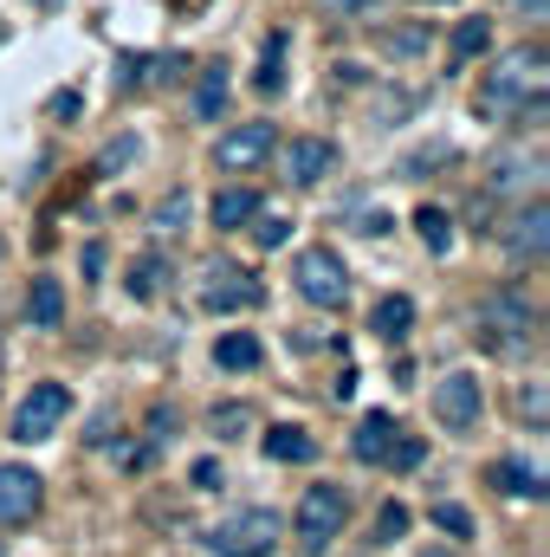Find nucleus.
Listing matches in <instances>:
<instances>
[{
  "mask_svg": "<svg viewBox=\"0 0 550 557\" xmlns=\"http://www.w3.org/2000/svg\"><path fill=\"white\" fill-rule=\"evenodd\" d=\"M486 46H492V20H460V26H453V46H447V59L460 65V59H479Z\"/></svg>",
  "mask_w": 550,
  "mask_h": 557,
  "instance_id": "4be33fe9",
  "label": "nucleus"
},
{
  "mask_svg": "<svg viewBox=\"0 0 550 557\" xmlns=\"http://www.w3.org/2000/svg\"><path fill=\"white\" fill-rule=\"evenodd\" d=\"M486 480H492L499 493H512V499H538V493H545V480H538L525 460H492V473H486Z\"/></svg>",
  "mask_w": 550,
  "mask_h": 557,
  "instance_id": "a211bd4d",
  "label": "nucleus"
},
{
  "mask_svg": "<svg viewBox=\"0 0 550 557\" xmlns=\"http://www.w3.org/2000/svg\"><path fill=\"white\" fill-rule=\"evenodd\" d=\"M46 111H52V117H78V111H85V98H78V91H59Z\"/></svg>",
  "mask_w": 550,
  "mask_h": 557,
  "instance_id": "f704fd0d",
  "label": "nucleus"
},
{
  "mask_svg": "<svg viewBox=\"0 0 550 557\" xmlns=\"http://www.w3.org/2000/svg\"><path fill=\"white\" fill-rule=\"evenodd\" d=\"M285 539V519L266 512V506H253V512H234L221 532H214V552L221 557H266Z\"/></svg>",
  "mask_w": 550,
  "mask_h": 557,
  "instance_id": "20e7f679",
  "label": "nucleus"
},
{
  "mask_svg": "<svg viewBox=\"0 0 550 557\" xmlns=\"http://www.w3.org/2000/svg\"><path fill=\"white\" fill-rule=\"evenodd\" d=\"M434 525H440V532H453V539H473V512H466V506H453V499H440V506H434Z\"/></svg>",
  "mask_w": 550,
  "mask_h": 557,
  "instance_id": "cd10ccee",
  "label": "nucleus"
},
{
  "mask_svg": "<svg viewBox=\"0 0 550 557\" xmlns=\"http://www.w3.org/2000/svg\"><path fill=\"white\" fill-rule=\"evenodd\" d=\"M396 434H402L396 416H383V409H376V416H363V421H357V460H383Z\"/></svg>",
  "mask_w": 550,
  "mask_h": 557,
  "instance_id": "f3484780",
  "label": "nucleus"
},
{
  "mask_svg": "<svg viewBox=\"0 0 550 557\" xmlns=\"http://www.w3.org/2000/svg\"><path fill=\"white\" fill-rule=\"evenodd\" d=\"M492 324L505 331V344H525V337L538 331V311H532V298L512 285V292H499V298H492Z\"/></svg>",
  "mask_w": 550,
  "mask_h": 557,
  "instance_id": "f8f14e48",
  "label": "nucleus"
},
{
  "mask_svg": "<svg viewBox=\"0 0 550 557\" xmlns=\"http://www.w3.org/2000/svg\"><path fill=\"white\" fill-rule=\"evenodd\" d=\"M208 428H214L221 441H240V434H253V409H247V403H214V409H208Z\"/></svg>",
  "mask_w": 550,
  "mask_h": 557,
  "instance_id": "5701e85b",
  "label": "nucleus"
},
{
  "mask_svg": "<svg viewBox=\"0 0 550 557\" xmlns=\"http://www.w3.org/2000/svg\"><path fill=\"white\" fill-rule=\"evenodd\" d=\"M512 7V20H525V26H545L550 20V0H505Z\"/></svg>",
  "mask_w": 550,
  "mask_h": 557,
  "instance_id": "473e14b6",
  "label": "nucleus"
},
{
  "mask_svg": "<svg viewBox=\"0 0 550 557\" xmlns=\"http://www.w3.org/2000/svg\"><path fill=\"white\" fill-rule=\"evenodd\" d=\"M260 227H253V240L260 247H285V234H291V221H278V214H253Z\"/></svg>",
  "mask_w": 550,
  "mask_h": 557,
  "instance_id": "c756f323",
  "label": "nucleus"
},
{
  "mask_svg": "<svg viewBox=\"0 0 550 557\" xmlns=\"http://www.w3.org/2000/svg\"><path fill=\"white\" fill-rule=\"evenodd\" d=\"M343 512H350L343 486H304V499H298V545L304 552H330V539L343 532Z\"/></svg>",
  "mask_w": 550,
  "mask_h": 557,
  "instance_id": "7ed1b4c3",
  "label": "nucleus"
},
{
  "mask_svg": "<svg viewBox=\"0 0 550 557\" xmlns=\"http://www.w3.org/2000/svg\"><path fill=\"white\" fill-rule=\"evenodd\" d=\"M285 46H291V39H285V33H273V39H266V52H260V78H253V85H260L266 98L285 85Z\"/></svg>",
  "mask_w": 550,
  "mask_h": 557,
  "instance_id": "393cba45",
  "label": "nucleus"
},
{
  "mask_svg": "<svg viewBox=\"0 0 550 557\" xmlns=\"http://www.w3.org/2000/svg\"><path fill=\"white\" fill-rule=\"evenodd\" d=\"M518 416L532 421V428H545V416H550V396H545V383H525V389H518Z\"/></svg>",
  "mask_w": 550,
  "mask_h": 557,
  "instance_id": "c85d7f7f",
  "label": "nucleus"
},
{
  "mask_svg": "<svg viewBox=\"0 0 550 557\" xmlns=\"http://www.w3.org/2000/svg\"><path fill=\"white\" fill-rule=\"evenodd\" d=\"M499 247L512 253V260H545L550 253V208L545 201H525L518 214H512V227H499Z\"/></svg>",
  "mask_w": 550,
  "mask_h": 557,
  "instance_id": "6e6552de",
  "label": "nucleus"
},
{
  "mask_svg": "<svg viewBox=\"0 0 550 557\" xmlns=\"http://www.w3.org/2000/svg\"><path fill=\"white\" fill-rule=\"evenodd\" d=\"M65 416H72V389L65 383H33V396L13 409V441H46V434H59Z\"/></svg>",
  "mask_w": 550,
  "mask_h": 557,
  "instance_id": "39448f33",
  "label": "nucleus"
},
{
  "mask_svg": "<svg viewBox=\"0 0 550 557\" xmlns=\"http://www.w3.org/2000/svg\"><path fill=\"white\" fill-rule=\"evenodd\" d=\"M317 7H324V13H363L370 0H317Z\"/></svg>",
  "mask_w": 550,
  "mask_h": 557,
  "instance_id": "e433bc0d",
  "label": "nucleus"
},
{
  "mask_svg": "<svg viewBox=\"0 0 550 557\" xmlns=\"http://www.w3.org/2000/svg\"><path fill=\"white\" fill-rule=\"evenodd\" d=\"M195 486L214 493V486H221V467H214V460H195Z\"/></svg>",
  "mask_w": 550,
  "mask_h": 557,
  "instance_id": "c9c22d12",
  "label": "nucleus"
},
{
  "mask_svg": "<svg viewBox=\"0 0 550 557\" xmlns=\"http://www.w3.org/2000/svg\"><path fill=\"white\" fill-rule=\"evenodd\" d=\"M260 298H266V285L253 273H240V267H227V260H208V267H201V305H208V311H240V305L253 311Z\"/></svg>",
  "mask_w": 550,
  "mask_h": 557,
  "instance_id": "423d86ee",
  "label": "nucleus"
},
{
  "mask_svg": "<svg viewBox=\"0 0 550 557\" xmlns=\"http://www.w3.org/2000/svg\"><path fill=\"white\" fill-rule=\"evenodd\" d=\"M434 421L453 428V434H466V428L479 421V376H473V370L440 376V389H434Z\"/></svg>",
  "mask_w": 550,
  "mask_h": 557,
  "instance_id": "1a4fd4ad",
  "label": "nucleus"
},
{
  "mask_svg": "<svg viewBox=\"0 0 550 557\" xmlns=\"http://www.w3.org/2000/svg\"><path fill=\"white\" fill-rule=\"evenodd\" d=\"M330 169H337V143L291 137V149H285V175H291V182H324Z\"/></svg>",
  "mask_w": 550,
  "mask_h": 557,
  "instance_id": "9b49d317",
  "label": "nucleus"
},
{
  "mask_svg": "<svg viewBox=\"0 0 550 557\" xmlns=\"http://www.w3.org/2000/svg\"><path fill=\"white\" fill-rule=\"evenodd\" d=\"M421 454H427V447H421V441H389V454H383V460H389V467H421Z\"/></svg>",
  "mask_w": 550,
  "mask_h": 557,
  "instance_id": "2f4dec72",
  "label": "nucleus"
},
{
  "mask_svg": "<svg viewBox=\"0 0 550 557\" xmlns=\"http://www.w3.org/2000/svg\"><path fill=\"white\" fill-rule=\"evenodd\" d=\"M208 214H214V227H221V234H234V227H247V221L260 214V195H253V188H221Z\"/></svg>",
  "mask_w": 550,
  "mask_h": 557,
  "instance_id": "4468645a",
  "label": "nucleus"
},
{
  "mask_svg": "<svg viewBox=\"0 0 550 557\" xmlns=\"http://www.w3.org/2000/svg\"><path fill=\"white\" fill-rule=\"evenodd\" d=\"M130 156H137V137H117L111 149H104V162H98V175H117V169H124Z\"/></svg>",
  "mask_w": 550,
  "mask_h": 557,
  "instance_id": "7c9ffc66",
  "label": "nucleus"
},
{
  "mask_svg": "<svg viewBox=\"0 0 550 557\" xmlns=\"http://www.w3.org/2000/svg\"><path fill=\"white\" fill-rule=\"evenodd\" d=\"M124 285H130V298H155V292H162V260H137Z\"/></svg>",
  "mask_w": 550,
  "mask_h": 557,
  "instance_id": "a878e982",
  "label": "nucleus"
},
{
  "mask_svg": "<svg viewBox=\"0 0 550 557\" xmlns=\"http://www.w3.org/2000/svg\"><path fill=\"white\" fill-rule=\"evenodd\" d=\"M175 7H201V0H175Z\"/></svg>",
  "mask_w": 550,
  "mask_h": 557,
  "instance_id": "ea45409f",
  "label": "nucleus"
},
{
  "mask_svg": "<svg viewBox=\"0 0 550 557\" xmlns=\"http://www.w3.org/2000/svg\"><path fill=\"white\" fill-rule=\"evenodd\" d=\"M414 227H421V240H427L434 253H447V240H453V221H447V208L421 201V208H414Z\"/></svg>",
  "mask_w": 550,
  "mask_h": 557,
  "instance_id": "b1692460",
  "label": "nucleus"
},
{
  "mask_svg": "<svg viewBox=\"0 0 550 557\" xmlns=\"http://www.w3.org/2000/svg\"><path fill=\"white\" fill-rule=\"evenodd\" d=\"M545 85H550V59L545 46H512V52H499V65H492V78H486V111H512V104H545Z\"/></svg>",
  "mask_w": 550,
  "mask_h": 557,
  "instance_id": "f257e3e1",
  "label": "nucleus"
},
{
  "mask_svg": "<svg viewBox=\"0 0 550 557\" xmlns=\"http://www.w3.org/2000/svg\"><path fill=\"white\" fill-rule=\"evenodd\" d=\"M421 557H453V552H447V545H427V552H421Z\"/></svg>",
  "mask_w": 550,
  "mask_h": 557,
  "instance_id": "4c0bfd02",
  "label": "nucleus"
},
{
  "mask_svg": "<svg viewBox=\"0 0 550 557\" xmlns=\"http://www.w3.org/2000/svg\"><path fill=\"white\" fill-rule=\"evenodd\" d=\"M26 318H33L39 331H59V324H65V285H59V278H33V292H26Z\"/></svg>",
  "mask_w": 550,
  "mask_h": 557,
  "instance_id": "ddd939ff",
  "label": "nucleus"
},
{
  "mask_svg": "<svg viewBox=\"0 0 550 557\" xmlns=\"http://www.w3.org/2000/svg\"><path fill=\"white\" fill-rule=\"evenodd\" d=\"M39 499H46V480H39L33 467H13V460H0V525H20V519H33V512H39Z\"/></svg>",
  "mask_w": 550,
  "mask_h": 557,
  "instance_id": "9d476101",
  "label": "nucleus"
},
{
  "mask_svg": "<svg viewBox=\"0 0 550 557\" xmlns=\"http://www.w3.org/2000/svg\"><path fill=\"white\" fill-rule=\"evenodd\" d=\"M370 324H376V337L402 344V337H409V324H414V298H402V292H389V298L376 305V318H370Z\"/></svg>",
  "mask_w": 550,
  "mask_h": 557,
  "instance_id": "6ab92c4d",
  "label": "nucleus"
},
{
  "mask_svg": "<svg viewBox=\"0 0 550 557\" xmlns=\"http://www.w3.org/2000/svg\"><path fill=\"white\" fill-rule=\"evenodd\" d=\"M188 111H195L201 124H214V117L227 111V65H208V72H201V85H195Z\"/></svg>",
  "mask_w": 550,
  "mask_h": 557,
  "instance_id": "dca6fc26",
  "label": "nucleus"
},
{
  "mask_svg": "<svg viewBox=\"0 0 550 557\" xmlns=\"http://www.w3.org/2000/svg\"><path fill=\"white\" fill-rule=\"evenodd\" d=\"M273 149H278V131H273V124H240V131H227V137L214 143V169H227V175H247V169H260Z\"/></svg>",
  "mask_w": 550,
  "mask_h": 557,
  "instance_id": "0eeeda50",
  "label": "nucleus"
},
{
  "mask_svg": "<svg viewBox=\"0 0 550 557\" xmlns=\"http://www.w3.org/2000/svg\"><path fill=\"white\" fill-rule=\"evenodd\" d=\"M33 7H59V0H33Z\"/></svg>",
  "mask_w": 550,
  "mask_h": 557,
  "instance_id": "58836bf2",
  "label": "nucleus"
},
{
  "mask_svg": "<svg viewBox=\"0 0 550 557\" xmlns=\"http://www.w3.org/2000/svg\"><path fill=\"white\" fill-rule=\"evenodd\" d=\"M291 285L311 298V305H324V311H337L343 298H350V267L330 253V247H304L298 260H291Z\"/></svg>",
  "mask_w": 550,
  "mask_h": 557,
  "instance_id": "f03ea898",
  "label": "nucleus"
},
{
  "mask_svg": "<svg viewBox=\"0 0 550 557\" xmlns=\"http://www.w3.org/2000/svg\"><path fill=\"white\" fill-rule=\"evenodd\" d=\"M188 214H195V201H188V188H168L162 201H155V214H149V227L168 240V234H182L188 227Z\"/></svg>",
  "mask_w": 550,
  "mask_h": 557,
  "instance_id": "aec40b11",
  "label": "nucleus"
},
{
  "mask_svg": "<svg viewBox=\"0 0 550 557\" xmlns=\"http://www.w3.org/2000/svg\"><path fill=\"white\" fill-rule=\"evenodd\" d=\"M266 454H273V460H298V467H304V460H317V441H311L298 421H278V428H266Z\"/></svg>",
  "mask_w": 550,
  "mask_h": 557,
  "instance_id": "2eb2a0df",
  "label": "nucleus"
},
{
  "mask_svg": "<svg viewBox=\"0 0 550 557\" xmlns=\"http://www.w3.org/2000/svg\"><path fill=\"white\" fill-rule=\"evenodd\" d=\"M214 363H221V370H253V363H260V337H253V331H227V337L214 344Z\"/></svg>",
  "mask_w": 550,
  "mask_h": 557,
  "instance_id": "412c9836",
  "label": "nucleus"
},
{
  "mask_svg": "<svg viewBox=\"0 0 550 557\" xmlns=\"http://www.w3.org/2000/svg\"><path fill=\"white\" fill-rule=\"evenodd\" d=\"M376 532H383V539H402V532H409V506H383Z\"/></svg>",
  "mask_w": 550,
  "mask_h": 557,
  "instance_id": "72a5a7b5",
  "label": "nucleus"
},
{
  "mask_svg": "<svg viewBox=\"0 0 550 557\" xmlns=\"http://www.w3.org/2000/svg\"><path fill=\"white\" fill-rule=\"evenodd\" d=\"M383 52H396V59H414V52H427V26H402V33H383Z\"/></svg>",
  "mask_w": 550,
  "mask_h": 557,
  "instance_id": "bb28decb",
  "label": "nucleus"
}]
</instances>
